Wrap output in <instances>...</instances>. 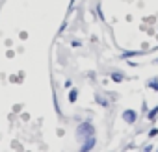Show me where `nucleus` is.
<instances>
[{"label": "nucleus", "instance_id": "obj_6", "mask_svg": "<svg viewBox=\"0 0 158 152\" xmlns=\"http://www.w3.org/2000/svg\"><path fill=\"white\" fill-rule=\"evenodd\" d=\"M156 115H158V106H154V108H152V110H151V111L147 113L149 121H154V117H156Z\"/></svg>", "mask_w": 158, "mask_h": 152}, {"label": "nucleus", "instance_id": "obj_13", "mask_svg": "<svg viewBox=\"0 0 158 152\" xmlns=\"http://www.w3.org/2000/svg\"><path fill=\"white\" fill-rule=\"evenodd\" d=\"M154 63H158V58H156V59H154Z\"/></svg>", "mask_w": 158, "mask_h": 152}, {"label": "nucleus", "instance_id": "obj_2", "mask_svg": "<svg viewBox=\"0 0 158 152\" xmlns=\"http://www.w3.org/2000/svg\"><path fill=\"white\" fill-rule=\"evenodd\" d=\"M123 121L125 122H128V124H134L136 122V119H138V115H136V111H132V110H127V111H123Z\"/></svg>", "mask_w": 158, "mask_h": 152}, {"label": "nucleus", "instance_id": "obj_8", "mask_svg": "<svg viewBox=\"0 0 158 152\" xmlns=\"http://www.w3.org/2000/svg\"><path fill=\"white\" fill-rule=\"evenodd\" d=\"M139 52H125L123 54V58H134V56H138Z\"/></svg>", "mask_w": 158, "mask_h": 152}, {"label": "nucleus", "instance_id": "obj_5", "mask_svg": "<svg viewBox=\"0 0 158 152\" xmlns=\"http://www.w3.org/2000/svg\"><path fill=\"white\" fill-rule=\"evenodd\" d=\"M76 98H78V91L76 89H71L69 91V102H76Z\"/></svg>", "mask_w": 158, "mask_h": 152}, {"label": "nucleus", "instance_id": "obj_10", "mask_svg": "<svg viewBox=\"0 0 158 152\" xmlns=\"http://www.w3.org/2000/svg\"><path fill=\"white\" fill-rule=\"evenodd\" d=\"M156 134H158V128H152V130H151V132H149V137H154V135H156Z\"/></svg>", "mask_w": 158, "mask_h": 152}, {"label": "nucleus", "instance_id": "obj_4", "mask_svg": "<svg viewBox=\"0 0 158 152\" xmlns=\"http://www.w3.org/2000/svg\"><path fill=\"white\" fill-rule=\"evenodd\" d=\"M110 78H112L114 82H117V84H119V82H123V78H125V76H123L121 72H112V76H110Z\"/></svg>", "mask_w": 158, "mask_h": 152}, {"label": "nucleus", "instance_id": "obj_1", "mask_svg": "<svg viewBox=\"0 0 158 152\" xmlns=\"http://www.w3.org/2000/svg\"><path fill=\"white\" fill-rule=\"evenodd\" d=\"M93 134H95V128H93L91 122H84V124H80V126L76 128V135H78V137L84 135V139H86V137H89V135H93Z\"/></svg>", "mask_w": 158, "mask_h": 152}, {"label": "nucleus", "instance_id": "obj_7", "mask_svg": "<svg viewBox=\"0 0 158 152\" xmlns=\"http://www.w3.org/2000/svg\"><path fill=\"white\" fill-rule=\"evenodd\" d=\"M151 89H154V91H158V80H151L149 84H147Z\"/></svg>", "mask_w": 158, "mask_h": 152}, {"label": "nucleus", "instance_id": "obj_9", "mask_svg": "<svg viewBox=\"0 0 158 152\" xmlns=\"http://www.w3.org/2000/svg\"><path fill=\"white\" fill-rule=\"evenodd\" d=\"M97 13H99V19H101V21H104V15H102V10H101V4L97 6Z\"/></svg>", "mask_w": 158, "mask_h": 152}, {"label": "nucleus", "instance_id": "obj_12", "mask_svg": "<svg viewBox=\"0 0 158 152\" xmlns=\"http://www.w3.org/2000/svg\"><path fill=\"white\" fill-rule=\"evenodd\" d=\"M73 2H74V0H71V4H69V10H71V8H73Z\"/></svg>", "mask_w": 158, "mask_h": 152}, {"label": "nucleus", "instance_id": "obj_3", "mask_svg": "<svg viewBox=\"0 0 158 152\" xmlns=\"http://www.w3.org/2000/svg\"><path fill=\"white\" fill-rule=\"evenodd\" d=\"M95 146V135H89V137H86V143L80 146V150L82 152H88L89 148H93Z\"/></svg>", "mask_w": 158, "mask_h": 152}, {"label": "nucleus", "instance_id": "obj_11", "mask_svg": "<svg viewBox=\"0 0 158 152\" xmlns=\"http://www.w3.org/2000/svg\"><path fill=\"white\" fill-rule=\"evenodd\" d=\"M65 87H67V89H71V87H73V82H71V80H67V82H65Z\"/></svg>", "mask_w": 158, "mask_h": 152}]
</instances>
